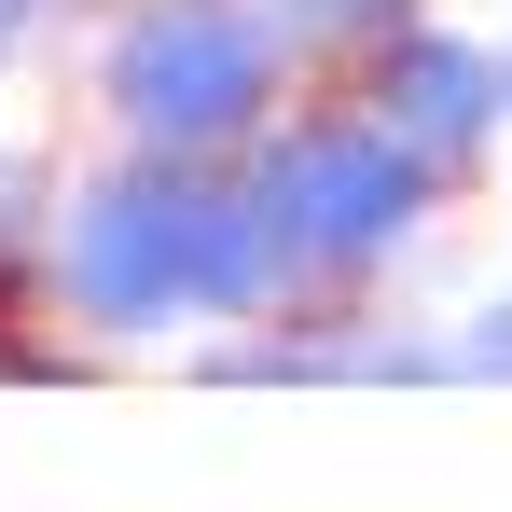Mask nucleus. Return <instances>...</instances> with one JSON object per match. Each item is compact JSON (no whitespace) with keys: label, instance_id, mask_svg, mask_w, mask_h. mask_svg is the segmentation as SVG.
Listing matches in <instances>:
<instances>
[{"label":"nucleus","instance_id":"nucleus-1","mask_svg":"<svg viewBox=\"0 0 512 512\" xmlns=\"http://www.w3.org/2000/svg\"><path fill=\"white\" fill-rule=\"evenodd\" d=\"M277 305V250L236 167L180 153H97L56 222V319L84 346H153V333H236Z\"/></svg>","mask_w":512,"mask_h":512},{"label":"nucleus","instance_id":"nucleus-2","mask_svg":"<svg viewBox=\"0 0 512 512\" xmlns=\"http://www.w3.org/2000/svg\"><path fill=\"white\" fill-rule=\"evenodd\" d=\"M236 180H250L263 250H277V305H360V291H388L402 250H416L429 222H443V194H457L360 84L291 97L250 153H236ZM277 305H263V319H277Z\"/></svg>","mask_w":512,"mask_h":512},{"label":"nucleus","instance_id":"nucleus-3","mask_svg":"<svg viewBox=\"0 0 512 512\" xmlns=\"http://www.w3.org/2000/svg\"><path fill=\"white\" fill-rule=\"evenodd\" d=\"M291 97H305V42L277 28V0H111L84 56V111L125 153H180V167H236Z\"/></svg>","mask_w":512,"mask_h":512},{"label":"nucleus","instance_id":"nucleus-4","mask_svg":"<svg viewBox=\"0 0 512 512\" xmlns=\"http://www.w3.org/2000/svg\"><path fill=\"white\" fill-rule=\"evenodd\" d=\"M346 84L374 97V111H388V125H402L457 194L512 153V42L457 28V14H416V28H402V42H374Z\"/></svg>","mask_w":512,"mask_h":512},{"label":"nucleus","instance_id":"nucleus-5","mask_svg":"<svg viewBox=\"0 0 512 512\" xmlns=\"http://www.w3.org/2000/svg\"><path fill=\"white\" fill-rule=\"evenodd\" d=\"M56 222H70V167L0 139V291H42L56 305Z\"/></svg>","mask_w":512,"mask_h":512},{"label":"nucleus","instance_id":"nucleus-6","mask_svg":"<svg viewBox=\"0 0 512 512\" xmlns=\"http://www.w3.org/2000/svg\"><path fill=\"white\" fill-rule=\"evenodd\" d=\"M416 14H429V0H277V28L305 42V70H333V84L374 56V42H402Z\"/></svg>","mask_w":512,"mask_h":512},{"label":"nucleus","instance_id":"nucleus-7","mask_svg":"<svg viewBox=\"0 0 512 512\" xmlns=\"http://www.w3.org/2000/svg\"><path fill=\"white\" fill-rule=\"evenodd\" d=\"M42 374H70V319L42 291H0V388H42Z\"/></svg>","mask_w":512,"mask_h":512},{"label":"nucleus","instance_id":"nucleus-8","mask_svg":"<svg viewBox=\"0 0 512 512\" xmlns=\"http://www.w3.org/2000/svg\"><path fill=\"white\" fill-rule=\"evenodd\" d=\"M443 346H457V388H512V291H499V305H471Z\"/></svg>","mask_w":512,"mask_h":512},{"label":"nucleus","instance_id":"nucleus-9","mask_svg":"<svg viewBox=\"0 0 512 512\" xmlns=\"http://www.w3.org/2000/svg\"><path fill=\"white\" fill-rule=\"evenodd\" d=\"M42 14H56V0H0V84H14V70L42 56Z\"/></svg>","mask_w":512,"mask_h":512}]
</instances>
